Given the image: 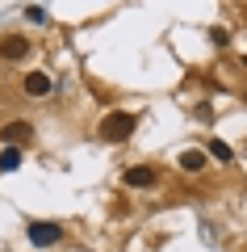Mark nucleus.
Listing matches in <instances>:
<instances>
[{
    "instance_id": "nucleus-7",
    "label": "nucleus",
    "mask_w": 247,
    "mask_h": 252,
    "mask_svg": "<svg viewBox=\"0 0 247 252\" xmlns=\"http://www.w3.org/2000/svg\"><path fill=\"white\" fill-rule=\"evenodd\" d=\"M176 164H180L185 172H201V168H205V152H201V147H185Z\"/></svg>"
},
{
    "instance_id": "nucleus-2",
    "label": "nucleus",
    "mask_w": 247,
    "mask_h": 252,
    "mask_svg": "<svg viewBox=\"0 0 247 252\" xmlns=\"http://www.w3.org/2000/svg\"><path fill=\"white\" fill-rule=\"evenodd\" d=\"M26 235H29L34 248H51V244L63 240V227H59V223H46V219H34V223L26 227Z\"/></svg>"
},
{
    "instance_id": "nucleus-1",
    "label": "nucleus",
    "mask_w": 247,
    "mask_h": 252,
    "mask_svg": "<svg viewBox=\"0 0 247 252\" xmlns=\"http://www.w3.org/2000/svg\"><path fill=\"white\" fill-rule=\"evenodd\" d=\"M134 122H138L134 114L117 109V114H109L105 122H101V139H105V143H122V139H130V135H134Z\"/></svg>"
},
{
    "instance_id": "nucleus-8",
    "label": "nucleus",
    "mask_w": 247,
    "mask_h": 252,
    "mask_svg": "<svg viewBox=\"0 0 247 252\" xmlns=\"http://www.w3.org/2000/svg\"><path fill=\"white\" fill-rule=\"evenodd\" d=\"M0 168H4V172H17L21 168V147H4V152H0Z\"/></svg>"
},
{
    "instance_id": "nucleus-5",
    "label": "nucleus",
    "mask_w": 247,
    "mask_h": 252,
    "mask_svg": "<svg viewBox=\"0 0 247 252\" xmlns=\"http://www.w3.org/2000/svg\"><path fill=\"white\" fill-rule=\"evenodd\" d=\"M126 185L130 189H151L155 185V168H147V164H134V168H126Z\"/></svg>"
},
{
    "instance_id": "nucleus-4",
    "label": "nucleus",
    "mask_w": 247,
    "mask_h": 252,
    "mask_svg": "<svg viewBox=\"0 0 247 252\" xmlns=\"http://www.w3.org/2000/svg\"><path fill=\"white\" fill-rule=\"evenodd\" d=\"M26 55H29V42L21 34H4V38H0V59L17 63V59H26Z\"/></svg>"
},
{
    "instance_id": "nucleus-6",
    "label": "nucleus",
    "mask_w": 247,
    "mask_h": 252,
    "mask_svg": "<svg viewBox=\"0 0 247 252\" xmlns=\"http://www.w3.org/2000/svg\"><path fill=\"white\" fill-rule=\"evenodd\" d=\"M21 89H26V97H46V93H51V76L46 72H29Z\"/></svg>"
},
{
    "instance_id": "nucleus-3",
    "label": "nucleus",
    "mask_w": 247,
    "mask_h": 252,
    "mask_svg": "<svg viewBox=\"0 0 247 252\" xmlns=\"http://www.w3.org/2000/svg\"><path fill=\"white\" fill-rule=\"evenodd\" d=\"M0 139H4V147H21V143L34 139V126H29L26 118H17V122H9L4 130H0Z\"/></svg>"
},
{
    "instance_id": "nucleus-9",
    "label": "nucleus",
    "mask_w": 247,
    "mask_h": 252,
    "mask_svg": "<svg viewBox=\"0 0 247 252\" xmlns=\"http://www.w3.org/2000/svg\"><path fill=\"white\" fill-rule=\"evenodd\" d=\"M210 156H214V160H222V164H230V160H235V152H230V147L222 143V139H214V143H210Z\"/></svg>"
}]
</instances>
